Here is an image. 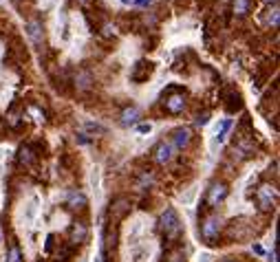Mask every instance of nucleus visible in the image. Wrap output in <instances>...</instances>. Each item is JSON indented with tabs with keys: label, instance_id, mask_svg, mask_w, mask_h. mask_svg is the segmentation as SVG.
Listing matches in <instances>:
<instances>
[{
	"label": "nucleus",
	"instance_id": "nucleus-1",
	"mask_svg": "<svg viewBox=\"0 0 280 262\" xmlns=\"http://www.w3.org/2000/svg\"><path fill=\"white\" fill-rule=\"evenodd\" d=\"M159 229L168 245L174 247L179 242V238H181V233H183V225H181V221H179V214L174 212L172 207H165V212L159 216Z\"/></svg>",
	"mask_w": 280,
	"mask_h": 262
},
{
	"label": "nucleus",
	"instance_id": "nucleus-2",
	"mask_svg": "<svg viewBox=\"0 0 280 262\" xmlns=\"http://www.w3.org/2000/svg\"><path fill=\"white\" fill-rule=\"evenodd\" d=\"M161 104H163V111L170 112V115H181L188 108V93L179 86H170L161 97Z\"/></svg>",
	"mask_w": 280,
	"mask_h": 262
},
{
	"label": "nucleus",
	"instance_id": "nucleus-3",
	"mask_svg": "<svg viewBox=\"0 0 280 262\" xmlns=\"http://www.w3.org/2000/svg\"><path fill=\"white\" fill-rule=\"evenodd\" d=\"M223 227H225V221H223L221 214H207V216L201 221V229H199V233H201L205 245H216V240L221 238Z\"/></svg>",
	"mask_w": 280,
	"mask_h": 262
},
{
	"label": "nucleus",
	"instance_id": "nucleus-4",
	"mask_svg": "<svg viewBox=\"0 0 280 262\" xmlns=\"http://www.w3.org/2000/svg\"><path fill=\"white\" fill-rule=\"evenodd\" d=\"M227 194H230V187H227L225 181H214V183L207 187V192H205V198H203L205 207H203V209H214V207H218V205H221L227 198Z\"/></svg>",
	"mask_w": 280,
	"mask_h": 262
},
{
	"label": "nucleus",
	"instance_id": "nucleus-5",
	"mask_svg": "<svg viewBox=\"0 0 280 262\" xmlns=\"http://www.w3.org/2000/svg\"><path fill=\"white\" fill-rule=\"evenodd\" d=\"M254 198H256V203H258L260 212H272V209L276 207V203H278V189L274 187V185L265 183V185H260V187L256 189Z\"/></svg>",
	"mask_w": 280,
	"mask_h": 262
},
{
	"label": "nucleus",
	"instance_id": "nucleus-6",
	"mask_svg": "<svg viewBox=\"0 0 280 262\" xmlns=\"http://www.w3.org/2000/svg\"><path fill=\"white\" fill-rule=\"evenodd\" d=\"M130 207H132V203L128 196L113 198L111 205H108V221H111V225H120L128 214H130Z\"/></svg>",
	"mask_w": 280,
	"mask_h": 262
},
{
	"label": "nucleus",
	"instance_id": "nucleus-7",
	"mask_svg": "<svg viewBox=\"0 0 280 262\" xmlns=\"http://www.w3.org/2000/svg\"><path fill=\"white\" fill-rule=\"evenodd\" d=\"M27 36H29L31 44L42 51V46H44V25L38 16L29 18V22H27Z\"/></svg>",
	"mask_w": 280,
	"mask_h": 262
},
{
	"label": "nucleus",
	"instance_id": "nucleus-8",
	"mask_svg": "<svg viewBox=\"0 0 280 262\" xmlns=\"http://www.w3.org/2000/svg\"><path fill=\"white\" fill-rule=\"evenodd\" d=\"M227 238L230 240H247L251 238V225L247 218H239L227 225Z\"/></svg>",
	"mask_w": 280,
	"mask_h": 262
},
{
	"label": "nucleus",
	"instance_id": "nucleus-9",
	"mask_svg": "<svg viewBox=\"0 0 280 262\" xmlns=\"http://www.w3.org/2000/svg\"><path fill=\"white\" fill-rule=\"evenodd\" d=\"M86 238H88V225H86V221H75L73 225H71V229H69V242H66V245H71L75 249L78 245L86 242Z\"/></svg>",
	"mask_w": 280,
	"mask_h": 262
},
{
	"label": "nucleus",
	"instance_id": "nucleus-10",
	"mask_svg": "<svg viewBox=\"0 0 280 262\" xmlns=\"http://www.w3.org/2000/svg\"><path fill=\"white\" fill-rule=\"evenodd\" d=\"M153 62H148V60H137L135 62V66H132V71H130V79L135 84H144V82H148V77L153 75Z\"/></svg>",
	"mask_w": 280,
	"mask_h": 262
},
{
	"label": "nucleus",
	"instance_id": "nucleus-11",
	"mask_svg": "<svg viewBox=\"0 0 280 262\" xmlns=\"http://www.w3.org/2000/svg\"><path fill=\"white\" fill-rule=\"evenodd\" d=\"M153 159H155V163H159V165L170 163V161L174 159L172 144H168V141H159V144L153 148Z\"/></svg>",
	"mask_w": 280,
	"mask_h": 262
},
{
	"label": "nucleus",
	"instance_id": "nucleus-12",
	"mask_svg": "<svg viewBox=\"0 0 280 262\" xmlns=\"http://www.w3.org/2000/svg\"><path fill=\"white\" fill-rule=\"evenodd\" d=\"M36 161H38V152H36V148L33 146L27 144V146L18 148V163H20L22 168H33Z\"/></svg>",
	"mask_w": 280,
	"mask_h": 262
},
{
	"label": "nucleus",
	"instance_id": "nucleus-13",
	"mask_svg": "<svg viewBox=\"0 0 280 262\" xmlns=\"http://www.w3.org/2000/svg\"><path fill=\"white\" fill-rule=\"evenodd\" d=\"M190 141H192V132H190V128H174L172 130V148H177V150H186L190 146Z\"/></svg>",
	"mask_w": 280,
	"mask_h": 262
},
{
	"label": "nucleus",
	"instance_id": "nucleus-14",
	"mask_svg": "<svg viewBox=\"0 0 280 262\" xmlns=\"http://www.w3.org/2000/svg\"><path fill=\"white\" fill-rule=\"evenodd\" d=\"M73 84H75V88H78L80 93H86V90H91L93 88V75H91V71H86V69L78 71V73H75Z\"/></svg>",
	"mask_w": 280,
	"mask_h": 262
},
{
	"label": "nucleus",
	"instance_id": "nucleus-15",
	"mask_svg": "<svg viewBox=\"0 0 280 262\" xmlns=\"http://www.w3.org/2000/svg\"><path fill=\"white\" fill-rule=\"evenodd\" d=\"M88 205L86 196H84L80 189H73V192H69V198H66V207L69 209H84Z\"/></svg>",
	"mask_w": 280,
	"mask_h": 262
},
{
	"label": "nucleus",
	"instance_id": "nucleus-16",
	"mask_svg": "<svg viewBox=\"0 0 280 262\" xmlns=\"http://www.w3.org/2000/svg\"><path fill=\"white\" fill-rule=\"evenodd\" d=\"M254 7V0H232V13L236 18H245Z\"/></svg>",
	"mask_w": 280,
	"mask_h": 262
},
{
	"label": "nucleus",
	"instance_id": "nucleus-17",
	"mask_svg": "<svg viewBox=\"0 0 280 262\" xmlns=\"http://www.w3.org/2000/svg\"><path fill=\"white\" fill-rule=\"evenodd\" d=\"M139 117H141V112H139V108L137 106H126L124 111H121V126H132V123H137L139 121Z\"/></svg>",
	"mask_w": 280,
	"mask_h": 262
},
{
	"label": "nucleus",
	"instance_id": "nucleus-18",
	"mask_svg": "<svg viewBox=\"0 0 280 262\" xmlns=\"http://www.w3.org/2000/svg\"><path fill=\"white\" fill-rule=\"evenodd\" d=\"M227 112H236L243 108V97H240V93H236V90H232L230 97H227V104H225Z\"/></svg>",
	"mask_w": 280,
	"mask_h": 262
},
{
	"label": "nucleus",
	"instance_id": "nucleus-19",
	"mask_svg": "<svg viewBox=\"0 0 280 262\" xmlns=\"http://www.w3.org/2000/svg\"><path fill=\"white\" fill-rule=\"evenodd\" d=\"M165 262H186V251H183V247L174 245L168 249V254H165Z\"/></svg>",
	"mask_w": 280,
	"mask_h": 262
},
{
	"label": "nucleus",
	"instance_id": "nucleus-20",
	"mask_svg": "<svg viewBox=\"0 0 280 262\" xmlns=\"http://www.w3.org/2000/svg\"><path fill=\"white\" fill-rule=\"evenodd\" d=\"M155 172H150V170H146V172H141L139 181H137V187L139 189H150L155 185Z\"/></svg>",
	"mask_w": 280,
	"mask_h": 262
},
{
	"label": "nucleus",
	"instance_id": "nucleus-21",
	"mask_svg": "<svg viewBox=\"0 0 280 262\" xmlns=\"http://www.w3.org/2000/svg\"><path fill=\"white\" fill-rule=\"evenodd\" d=\"M7 262H25L20 247H18L16 242H11V245H9V249H7Z\"/></svg>",
	"mask_w": 280,
	"mask_h": 262
},
{
	"label": "nucleus",
	"instance_id": "nucleus-22",
	"mask_svg": "<svg viewBox=\"0 0 280 262\" xmlns=\"http://www.w3.org/2000/svg\"><path fill=\"white\" fill-rule=\"evenodd\" d=\"M27 112H29V115L36 119V121H40V123L46 121V112L42 111L40 106H36V104H29V106H27Z\"/></svg>",
	"mask_w": 280,
	"mask_h": 262
},
{
	"label": "nucleus",
	"instance_id": "nucleus-23",
	"mask_svg": "<svg viewBox=\"0 0 280 262\" xmlns=\"http://www.w3.org/2000/svg\"><path fill=\"white\" fill-rule=\"evenodd\" d=\"M71 256H73V247L71 245H60L58 254H55V262H69Z\"/></svg>",
	"mask_w": 280,
	"mask_h": 262
},
{
	"label": "nucleus",
	"instance_id": "nucleus-24",
	"mask_svg": "<svg viewBox=\"0 0 280 262\" xmlns=\"http://www.w3.org/2000/svg\"><path fill=\"white\" fill-rule=\"evenodd\" d=\"M20 119H22L20 111H18V108L13 106L11 111L7 112V126H11V128H18V126H20Z\"/></svg>",
	"mask_w": 280,
	"mask_h": 262
},
{
	"label": "nucleus",
	"instance_id": "nucleus-25",
	"mask_svg": "<svg viewBox=\"0 0 280 262\" xmlns=\"http://www.w3.org/2000/svg\"><path fill=\"white\" fill-rule=\"evenodd\" d=\"M232 128V119H225L223 121V126H221V132H218V141H223L225 139V135H227V130Z\"/></svg>",
	"mask_w": 280,
	"mask_h": 262
},
{
	"label": "nucleus",
	"instance_id": "nucleus-26",
	"mask_svg": "<svg viewBox=\"0 0 280 262\" xmlns=\"http://www.w3.org/2000/svg\"><path fill=\"white\" fill-rule=\"evenodd\" d=\"M55 233H49V238H46V247H44V251L46 254H51V251H53V245H55Z\"/></svg>",
	"mask_w": 280,
	"mask_h": 262
},
{
	"label": "nucleus",
	"instance_id": "nucleus-27",
	"mask_svg": "<svg viewBox=\"0 0 280 262\" xmlns=\"http://www.w3.org/2000/svg\"><path fill=\"white\" fill-rule=\"evenodd\" d=\"M269 13H272V16L267 18V22H269V25L274 27V29H276V27H278V9L274 7V11H269Z\"/></svg>",
	"mask_w": 280,
	"mask_h": 262
},
{
	"label": "nucleus",
	"instance_id": "nucleus-28",
	"mask_svg": "<svg viewBox=\"0 0 280 262\" xmlns=\"http://www.w3.org/2000/svg\"><path fill=\"white\" fill-rule=\"evenodd\" d=\"M86 128H88V130H93V132H99V135H102V132H106V128L97 126V123H86Z\"/></svg>",
	"mask_w": 280,
	"mask_h": 262
},
{
	"label": "nucleus",
	"instance_id": "nucleus-29",
	"mask_svg": "<svg viewBox=\"0 0 280 262\" xmlns=\"http://www.w3.org/2000/svg\"><path fill=\"white\" fill-rule=\"evenodd\" d=\"M207 119H210V115H207V112H203V115H199V117H197V123H199V126H205Z\"/></svg>",
	"mask_w": 280,
	"mask_h": 262
},
{
	"label": "nucleus",
	"instance_id": "nucleus-30",
	"mask_svg": "<svg viewBox=\"0 0 280 262\" xmlns=\"http://www.w3.org/2000/svg\"><path fill=\"white\" fill-rule=\"evenodd\" d=\"M104 36H115V27H113V25H104Z\"/></svg>",
	"mask_w": 280,
	"mask_h": 262
},
{
	"label": "nucleus",
	"instance_id": "nucleus-31",
	"mask_svg": "<svg viewBox=\"0 0 280 262\" xmlns=\"http://www.w3.org/2000/svg\"><path fill=\"white\" fill-rule=\"evenodd\" d=\"M150 128H153L150 123H139V126H137V130L144 132V135H146V132H150Z\"/></svg>",
	"mask_w": 280,
	"mask_h": 262
},
{
	"label": "nucleus",
	"instance_id": "nucleus-32",
	"mask_svg": "<svg viewBox=\"0 0 280 262\" xmlns=\"http://www.w3.org/2000/svg\"><path fill=\"white\" fill-rule=\"evenodd\" d=\"M78 141H80V144H91L88 135H84V132H82V135H78Z\"/></svg>",
	"mask_w": 280,
	"mask_h": 262
},
{
	"label": "nucleus",
	"instance_id": "nucleus-33",
	"mask_svg": "<svg viewBox=\"0 0 280 262\" xmlns=\"http://www.w3.org/2000/svg\"><path fill=\"white\" fill-rule=\"evenodd\" d=\"M132 2H137V4H139V7H148V4L153 2V0H132Z\"/></svg>",
	"mask_w": 280,
	"mask_h": 262
},
{
	"label": "nucleus",
	"instance_id": "nucleus-34",
	"mask_svg": "<svg viewBox=\"0 0 280 262\" xmlns=\"http://www.w3.org/2000/svg\"><path fill=\"white\" fill-rule=\"evenodd\" d=\"M254 251L260 256V254H263V247H260V245H254Z\"/></svg>",
	"mask_w": 280,
	"mask_h": 262
},
{
	"label": "nucleus",
	"instance_id": "nucleus-35",
	"mask_svg": "<svg viewBox=\"0 0 280 262\" xmlns=\"http://www.w3.org/2000/svg\"><path fill=\"white\" fill-rule=\"evenodd\" d=\"M78 2H82V4H86V2H88V0H78Z\"/></svg>",
	"mask_w": 280,
	"mask_h": 262
},
{
	"label": "nucleus",
	"instance_id": "nucleus-36",
	"mask_svg": "<svg viewBox=\"0 0 280 262\" xmlns=\"http://www.w3.org/2000/svg\"><path fill=\"white\" fill-rule=\"evenodd\" d=\"M223 262H236V260H232V258H227V260H223Z\"/></svg>",
	"mask_w": 280,
	"mask_h": 262
},
{
	"label": "nucleus",
	"instance_id": "nucleus-37",
	"mask_svg": "<svg viewBox=\"0 0 280 262\" xmlns=\"http://www.w3.org/2000/svg\"><path fill=\"white\" fill-rule=\"evenodd\" d=\"M267 2H276V0H267Z\"/></svg>",
	"mask_w": 280,
	"mask_h": 262
},
{
	"label": "nucleus",
	"instance_id": "nucleus-38",
	"mask_svg": "<svg viewBox=\"0 0 280 262\" xmlns=\"http://www.w3.org/2000/svg\"><path fill=\"white\" fill-rule=\"evenodd\" d=\"M13 2H20V0H13Z\"/></svg>",
	"mask_w": 280,
	"mask_h": 262
}]
</instances>
